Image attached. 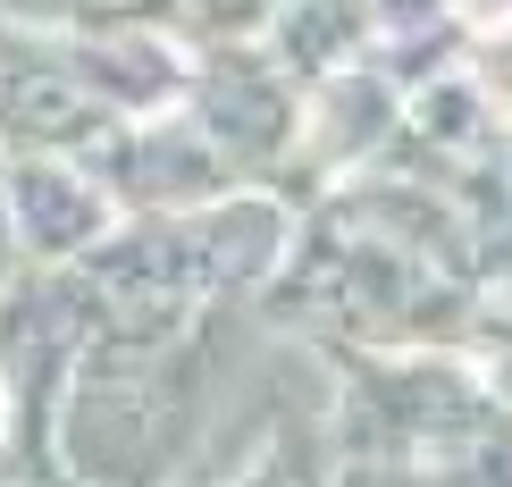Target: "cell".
Listing matches in <instances>:
<instances>
[{"label": "cell", "instance_id": "1", "mask_svg": "<svg viewBox=\"0 0 512 487\" xmlns=\"http://www.w3.org/2000/svg\"><path fill=\"white\" fill-rule=\"evenodd\" d=\"M479 76H487V93H496L504 110H512V26L479 42Z\"/></svg>", "mask_w": 512, "mask_h": 487}]
</instances>
